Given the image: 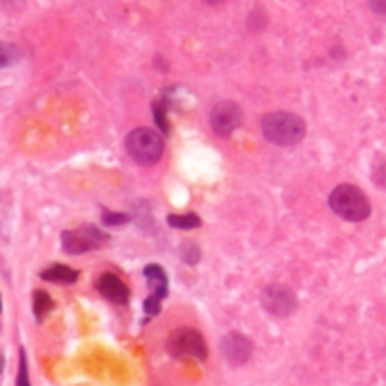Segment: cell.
I'll use <instances>...</instances> for the list:
<instances>
[{"mask_svg":"<svg viewBox=\"0 0 386 386\" xmlns=\"http://www.w3.org/2000/svg\"><path fill=\"white\" fill-rule=\"evenodd\" d=\"M263 133L265 138L273 145L292 147L305 138V122L301 116L287 114V111H276L263 120Z\"/></svg>","mask_w":386,"mask_h":386,"instance_id":"cell-1","label":"cell"},{"mask_svg":"<svg viewBox=\"0 0 386 386\" xmlns=\"http://www.w3.org/2000/svg\"><path fill=\"white\" fill-rule=\"evenodd\" d=\"M330 208L346 221H364L370 215L368 197L355 185H339L330 194Z\"/></svg>","mask_w":386,"mask_h":386,"instance_id":"cell-2","label":"cell"},{"mask_svg":"<svg viewBox=\"0 0 386 386\" xmlns=\"http://www.w3.org/2000/svg\"><path fill=\"white\" fill-rule=\"evenodd\" d=\"M127 152L138 165H156L165 152V143L154 129L140 127L127 136Z\"/></svg>","mask_w":386,"mask_h":386,"instance_id":"cell-3","label":"cell"},{"mask_svg":"<svg viewBox=\"0 0 386 386\" xmlns=\"http://www.w3.org/2000/svg\"><path fill=\"white\" fill-rule=\"evenodd\" d=\"M167 351L177 359H197V362H204L208 357V346L202 337V332L194 328L172 330L167 339Z\"/></svg>","mask_w":386,"mask_h":386,"instance_id":"cell-4","label":"cell"},{"mask_svg":"<svg viewBox=\"0 0 386 386\" xmlns=\"http://www.w3.org/2000/svg\"><path fill=\"white\" fill-rule=\"evenodd\" d=\"M109 238L97 231L93 226H84L79 231H66L61 235V246H64V251L70 253V255H79V253H86V251H93V248L102 246Z\"/></svg>","mask_w":386,"mask_h":386,"instance_id":"cell-5","label":"cell"},{"mask_svg":"<svg viewBox=\"0 0 386 386\" xmlns=\"http://www.w3.org/2000/svg\"><path fill=\"white\" fill-rule=\"evenodd\" d=\"M263 307L273 316H290L296 309V294L282 285H269L263 292Z\"/></svg>","mask_w":386,"mask_h":386,"instance_id":"cell-6","label":"cell"},{"mask_svg":"<svg viewBox=\"0 0 386 386\" xmlns=\"http://www.w3.org/2000/svg\"><path fill=\"white\" fill-rule=\"evenodd\" d=\"M242 124V111L235 102H219L210 114V127L217 136H231Z\"/></svg>","mask_w":386,"mask_h":386,"instance_id":"cell-7","label":"cell"},{"mask_svg":"<svg viewBox=\"0 0 386 386\" xmlns=\"http://www.w3.org/2000/svg\"><path fill=\"white\" fill-rule=\"evenodd\" d=\"M145 276H147L149 287H152V296L145 301V312L149 316H154L160 309V301L167 296V273L163 271V267L149 265V267H145Z\"/></svg>","mask_w":386,"mask_h":386,"instance_id":"cell-8","label":"cell"},{"mask_svg":"<svg viewBox=\"0 0 386 386\" xmlns=\"http://www.w3.org/2000/svg\"><path fill=\"white\" fill-rule=\"evenodd\" d=\"M221 355L231 366H242L246 364L253 355V343L248 341L244 334L231 332L221 339Z\"/></svg>","mask_w":386,"mask_h":386,"instance_id":"cell-9","label":"cell"},{"mask_svg":"<svg viewBox=\"0 0 386 386\" xmlns=\"http://www.w3.org/2000/svg\"><path fill=\"white\" fill-rule=\"evenodd\" d=\"M97 292L102 294L104 298H109V301L118 303V305H124V303L129 301L127 285H124L118 276H114V273H102V276H99Z\"/></svg>","mask_w":386,"mask_h":386,"instance_id":"cell-10","label":"cell"},{"mask_svg":"<svg viewBox=\"0 0 386 386\" xmlns=\"http://www.w3.org/2000/svg\"><path fill=\"white\" fill-rule=\"evenodd\" d=\"M41 278L43 280H50V282H61V285H70L79 278V273L66 267V265H55V267H50L41 273Z\"/></svg>","mask_w":386,"mask_h":386,"instance_id":"cell-11","label":"cell"},{"mask_svg":"<svg viewBox=\"0 0 386 386\" xmlns=\"http://www.w3.org/2000/svg\"><path fill=\"white\" fill-rule=\"evenodd\" d=\"M167 224L174 228H183V231H192V228H199L202 226V219L197 215H170L167 217Z\"/></svg>","mask_w":386,"mask_h":386,"instance_id":"cell-12","label":"cell"},{"mask_svg":"<svg viewBox=\"0 0 386 386\" xmlns=\"http://www.w3.org/2000/svg\"><path fill=\"white\" fill-rule=\"evenodd\" d=\"M53 307H55L53 298H50L45 292H34V314H36V319L41 321Z\"/></svg>","mask_w":386,"mask_h":386,"instance_id":"cell-13","label":"cell"},{"mask_svg":"<svg viewBox=\"0 0 386 386\" xmlns=\"http://www.w3.org/2000/svg\"><path fill=\"white\" fill-rule=\"evenodd\" d=\"M18 50L14 45H9V43H3L0 41V68H7L11 64H16L18 61Z\"/></svg>","mask_w":386,"mask_h":386,"instance_id":"cell-14","label":"cell"},{"mask_svg":"<svg viewBox=\"0 0 386 386\" xmlns=\"http://www.w3.org/2000/svg\"><path fill=\"white\" fill-rule=\"evenodd\" d=\"M16 386H32L30 384V373H28V359H25V353L21 351L18 357V377H16Z\"/></svg>","mask_w":386,"mask_h":386,"instance_id":"cell-15","label":"cell"},{"mask_svg":"<svg viewBox=\"0 0 386 386\" xmlns=\"http://www.w3.org/2000/svg\"><path fill=\"white\" fill-rule=\"evenodd\" d=\"M102 221L109 224V226H122V224L129 221V217L127 215H120V213H109V210H104V213H102Z\"/></svg>","mask_w":386,"mask_h":386,"instance_id":"cell-16","label":"cell"},{"mask_svg":"<svg viewBox=\"0 0 386 386\" xmlns=\"http://www.w3.org/2000/svg\"><path fill=\"white\" fill-rule=\"evenodd\" d=\"M163 104L160 102H156V106H154V116H156V122H158V127H160V131H170V122H167V118H165V114H163Z\"/></svg>","mask_w":386,"mask_h":386,"instance_id":"cell-17","label":"cell"},{"mask_svg":"<svg viewBox=\"0 0 386 386\" xmlns=\"http://www.w3.org/2000/svg\"><path fill=\"white\" fill-rule=\"evenodd\" d=\"M183 258L188 260L190 265H194L197 260H199V248H197L194 244H185V246H183Z\"/></svg>","mask_w":386,"mask_h":386,"instance_id":"cell-18","label":"cell"},{"mask_svg":"<svg viewBox=\"0 0 386 386\" xmlns=\"http://www.w3.org/2000/svg\"><path fill=\"white\" fill-rule=\"evenodd\" d=\"M370 9L380 16H386V0H368Z\"/></svg>","mask_w":386,"mask_h":386,"instance_id":"cell-19","label":"cell"},{"mask_svg":"<svg viewBox=\"0 0 386 386\" xmlns=\"http://www.w3.org/2000/svg\"><path fill=\"white\" fill-rule=\"evenodd\" d=\"M204 3H206V5H219L221 0H204Z\"/></svg>","mask_w":386,"mask_h":386,"instance_id":"cell-20","label":"cell"},{"mask_svg":"<svg viewBox=\"0 0 386 386\" xmlns=\"http://www.w3.org/2000/svg\"><path fill=\"white\" fill-rule=\"evenodd\" d=\"M0 307H3V303H0Z\"/></svg>","mask_w":386,"mask_h":386,"instance_id":"cell-21","label":"cell"}]
</instances>
